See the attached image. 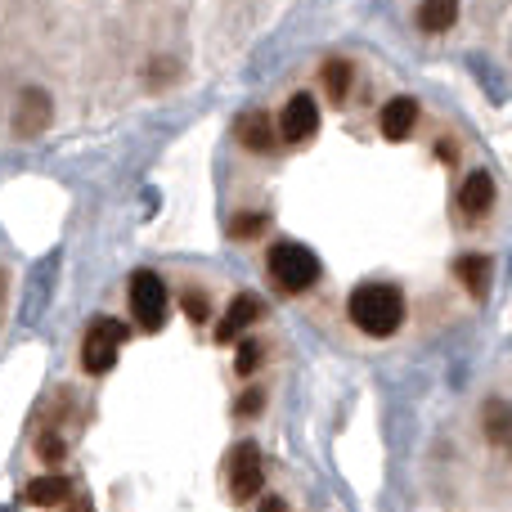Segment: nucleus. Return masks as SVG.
I'll return each mask as SVG.
<instances>
[{"label": "nucleus", "mask_w": 512, "mask_h": 512, "mask_svg": "<svg viewBox=\"0 0 512 512\" xmlns=\"http://www.w3.org/2000/svg\"><path fill=\"white\" fill-rule=\"evenodd\" d=\"M346 310H351V324L360 328V333L387 337V333H396L400 319H405V297H400L391 283H360V288L351 292V301H346Z\"/></svg>", "instance_id": "nucleus-1"}, {"label": "nucleus", "mask_w": 512, "mask_h": 512, "mask_svg": "<svg viewBox=\"0 0 512 512\" xmlns=\"http://www.w3.org/2000/svg\"><path fill=\"white\" fill-rule=\"evenodd\" d=\"M265 265H270V279L283 292H306L319 279V256L310 248H301V243H274Z\"/></svg>", "instance_id": "nucleus-2"}, {"label": "nucleus", "mask_w": 512, "mask_h": 512, "mask_svg": "<svg viewBox=\"0 0 512 512\" xmlns=\"http://www.w3.org/2000/svg\"><path fill=\"white\" fill-rule=\"evenodd\" d=\"M126 337H131V328L117 324V319H95V324L86 328V342H81V364H86V373H108L117 364V351L126 346Z\"/></svg>", "instance_id": "nucleus-3"}, {"label": "nucleus", "mask_w": 512, "mask_h": 512, "mask_svg": "<svg viewBox=\"0 0 512 512\" xmlns=\"http://www.w3.org/2000/svg\"><path fill=\"white\" fill-rule=\"evenodd\" d=\"M131 310H135L144 333H158V328L167 324V283H162L153 270L131 274Z\"/></svg>", "instance_id": "nucleus-4"}, {"label": "nucleus", "mask_w": 512, "mask_h": 512, "mask_svg": "<svg viewBox=\"0 0 512 512\" xmlns=\"http://www.w3.org/2000/svg\"><path fill=\"white\" fill-rule=\"evenodd\" d=\"M265 490V463H261V450L256 445H239L230 459V495L239 499H256Z\"/></svg>", "instance_id": "nucleus-5"}, {"label": "nucleus", "mask_w": 512, "mask_h": 512, "mask_svg": "<svg viewBox=\"0 0 512 512\" xmlns=\"http://www.w3.org/2000/svg\"><path fill=\"white\" fill-rule=\"evenodd\" d=\"M50 117H54V104H50V95H45L41 86H27L23 95H18V108H14V131L23 135V140H36V135L50 126Z\"/></svg>", "instance_id": "nucleus-6"}, {"label": "nucleus", "mask_w": 512, "mask_h": 512, "mask_svg": "<svg viewBox=\"0 0 512 512\" xmlns=\"http://www.w3.org/2000/svg\"><path fill=\"white\" fill-rule=\"evenodd\" d=\"M315 131H319L315 99H310V95H292L288 104H283V113H279V135L288 144H301V140H310Z\"/></svg>", "instance_id": "nucleus-7"}, {"label": "nucleus", "mask_w": 512, "mask_h": 512, "mask_svg": "<svg viewBox=\"0 0 512 512\" xmlns=\"http://www.w3.org/2000/svg\"><path fill=\"white\" fill-rule=\"evenodd\" d=\"M378 126H382V135L387 140H409V131L418 126V104L409 95H396V99H387L382 104V117H378Z\"/></svg>", "instance_id": "nucleus-8"}, {"label": "nucleus", "mask_w": 512, "mask_h": 512, "mask_svg": "<svg viewBox=\"0 0 512 512\" xmlns=\"http://www.w3.org/2000/svg\"><path fill=\"white\" fill-rule=\"evenodd\" d=\"M490 207H495V180H490L486 171H472L459 189V212L468 216V221H481Z\"/></svg>", "instance_id": "nucleus-9"}, {"label": "nucleus", "mask_w": 512, "mask_h": 512, "mask_svg": "<svg viewBox=\"0 0 512 512\" xmlns=\"http://www.w3.org/2000/svg\"><path fill=\"white\" fill-rule=\"evenodd\" d=\"M256 319H261V301L248 297V292L234 297L230 310H225V319H221V328H216V342H234V337H239L248 324H256Z\"/></svg>", "instance_id": "nucleus-10"}, {"label": "nucleus", "mask_w": 512, "mask_h": 512, "mask_svg": "<svg viewBox=\"0 0 512 512\" xmlns=\"http://www.w3.org/2000/svg\"><path fill=\"white\" fill-rule=\"evenodd\" d=\"M481 427H486V441L512 454V405L508 400H486L481 409Z\"/></svg>", "instance_id": "nucleus-11"}, {"label": "nucleus", "mask_w": 512, "mask_h": 512, "mask_svg": "<svg viewBox=\"0 0 512 512\" xmlns=\"http://www.w3.org/2000/svg\"><path fill=\"white\" fill-rule=\"evenodd\" d=\"M234 135H239L243 149L252 153H270L274 149V122L265 113H243L239 126H234Z\"/></svg>", "instance_id": "nucleus-12"}, {"label": "nucleus", "mask_w": 512, "mask_h": 512, "mask_svg": "<svg viewBox=\"0 0 512 512\" xmlns=\"http://www.w3.org/2000/svg\"><path fill=\"white\" fill-rule=\"evenodd\" d=\"M454 274H459V283H463V288H468L477 301L490 292V256H481V252L459 256V265H454Z\"/></svg>", "instance_id": "nucleus-13"}, {"label": "nucleus", "mask_w": 512, "mask_h": 512, "mask_svg": "<svg viewBox=\"0 0 512 512\" xmlns=\"http://www.w3.org/2000/svg\"><path fill=\"white\" fill-rule=\"evenodd\" d=\"M454 18H459V0H423V5H418V27L432 36L450 32Z\"/></svg>", "instance_id": "nucleus-14"}, {"label": "nucleus", "mask_w": 512, "mask_h": 512, "mask_svg": "<svg viewBox=\"0 0 512 512\" xmlns=\"http://www.w3.org/2000/svg\"><path fill=\"white\" fill-rule=\"evenodd\" d=\"M68 495H72V486L63 477H36V481H27V490H23V499L32 508H59Z\"/></svg>", "instance_id": "nucleus-15"}, {"label": "nucleus", "mask_w": 512, "mask_h": 512, "mask_svg": "<svg viewBox=\"0 0 512 512\" xmlns=\"http://www.w3.org/2000/svg\"><path fill=\"white\" fill-rule=\"evenodd\" d=\"M319 81H324L328 99H337V104H342V99L351 95L355 68H351V63H346V59H328V63H324V72H319Z\"/></svg>", "instance_id": "nucleus-16"}, {"label": "nucleus", "mask_w": 512, "mask_h": 512, "mask_svg": "<svg viewBox=\"0 0 512 512\" xmlns=\"http://www.w3.org/2000/svg\"><path fill=\"white\" fill-rule=\"evenodd\" d=\"M265 230H270V216H261V212L239 216V221L230 225V234H234V239H239V243H252L256 234H265Z\"/></svg>", "instance_id": "nucleus-17"}, {"label": "nucleus", "mask_w": 512, "mask_h": 512, "mask_svg": "<svg viewBox=\"0 0 512 512\" xmlns=\"http://www.w3.org/2000/svg\"><path fill=\"white\" fill-rule=\"evenodd\" d=\"M36 454H41L45 463H63L68 445H63V436H59V432H41V441H36Z\"/></svg>", "instance_id": "nucleus-18"}, {"label": "nucleus", "mask_w": 512, "mask_h": 512, "mask_svg": "<svg viewBox=\"0 0 512 512\" xmlns=\"http://www.w3.org/2000/svg\"><path fill=\"white\" fill-rule=\"evenodd\" d=\"M261 342H239V373L248 378V373H256V364H261Z\"/></svg>", "instance_id": "nucleus-19"}, {"label": "nucleus", "mask_w": 512, "mask_h": 512, "mask_svg": "<svg viewBox=\"0 0 512 512\" xmlns=\"http://www.w3.org/2000/svg\"><path fill=\"white\" fill-rule=\"evenodd\" d=\"M185 315L194 319V324H203V319L212 315V310H207V297H203V292H185Z\"/></svg>", "instance_id": "nucleus-20"}, {"label": "nucleus", "mask_w": 512, "mask_h": 512, "mask_svg": "<svg viewBox=\"0 0 512 512\" xmlns=\"http://www.w3.org/2000/svg\"><path fill=\"white\" fill-rule=\"evenodd\" d=\"M171 77H176V63H171V59H153L149 63V81H153V86H162V81H171Z\"/></svg>", "instance_id": "nucleus-21"}, {"label": "nucleus", "mask_w": 512, "mask_h": 512, "mask_svg": "<svg viewBox=\"0 0 512 512\" xmlns=\"http://www.w3.org/2000/svg\"><path fill=\"white\" fill-rule=\"evenodd\" d=\"M261 400H265V396H261V391H256V387H252V391H248V396H243V400H239V418H252V414H256V409H261Z\"/></svg>", "instance_id": "nucleus-22"}, {"label": "nucleus", "mask_w": 512, "mask_h": 512, "mask_svg": "<svg viewBox=\"0 0 512 512\" xmlns=\"http://www.w3.org/2000/svg\"><path fill=\"white\" fill-rule=\"evenodd\" d=\"M63 504H68L63 512H95V508H90V499H86V495H81V499H72V495H68V499H63Z\"/></svg>", "instance_id": "nucleus-23"}, {"label": "nucleus", "mask_w": 512, "mask_h": 512, "mask_svg": "<svg viewBox=\"0 0 512 512\" xmlns=\"http://www.w3.org/2000/svg\"><path fill=\"white\" fill-rule=\"evenodd\" d=\"M261 512H283V504H279V499H265Z\"/></svg>", "instance_id": "nucleus-24"}, {"label": "nucleus", "mask_w": 512, "mask_h": 512, "mask_svg": "<svg viewBox=\"0 0 512 512\" xmlns=\"http://www.w3.org/2000/svg\"><path fill=\"white\" fill-rule=\"evenodd\" d=\"M0 310H5V274H0Z\"/></svg>", "instance_id": "nucleus-25"}]
</instances>
